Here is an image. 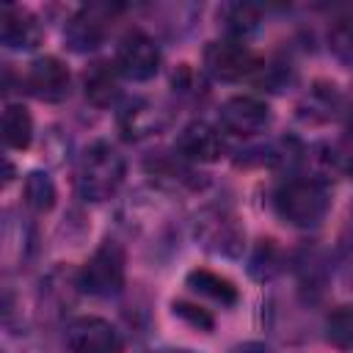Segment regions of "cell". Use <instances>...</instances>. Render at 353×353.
<instances>
[{
    "instance_id": "5bb4252c",
    "label": "cell",
    "mask_w": 353,
    "mask_h": 353,
    "mask_svg": "<svg viewBox=\"0 0 353 353\" xmlns=\"http://www.w3.org/2000/svg\"><path fill=\"white\" fill-rule=\"evenodd\" d=\"M83 94L94 108H110L121 97V74L113 61H91L83 72Z\"/></svg>"
},
{
    "instance_id": "9c48e42d",
    "label": "cell",
    "mask_w": 353,
    "mask_h": 353,
    "mask_svg": "<svg viewBox=\"0 0 353 353\" xmlns=\"http://www.w3.org/2000/svg\"><path fill=\"white\" fill-rule=\"evenodd\" d=\"M270 124V105L254 94L229 97L218 108V127L237 138H251L265 132Z\"/></svg>"
},
{
    "instance_id": "30bf717a",
    "label": "cell",
    "mask_w": 353,
    "mask_h": 353,
    "mask_svg": "<svg viewBox=\"0 0 353 353\" xmlns=\"http://www.w3.org/2000/svg\"><path fill=\"white\" fill-rule=\"evenodd\" d=\"M22 85L41 102H63L72 91V74L66 63L55 55H39L28 63L22 74Z\"/></svg>"
},
{
    "instance_id": "f546056e",
    "label": "cell",
    "mask_w": 353,
    "mask_h": 353,
    "mask_svg": "<svg viewBox=\"0 0 353 353\" xmlns=\"http://www.w3.org/2000/svg\"><path fill=\"white\" fill-rule=\"evenodd\" d=\"M345 168H347V174H350V179H353V157L347 160V165H345Z\"/></svg>"
},
{
    "instance_id": "7a4b0ae2",
    "label": "cell",
    "mask_w": 353,
    "mask_h": 353,
    "mask_svg": "<svg viewBox=\"0 0 353 353\" xmlns=\"http://www.w3.org/2000/svg\"><path fill=\"white\" fill-rule=\"evenodd\" d=\"M124 176H127L124 154L108 141H94L80 154L77 163V174H74L77 196L85 201H108L110 196H116Z\"/></svg>"
},
{
    "instance_id": "52a82bcc",
    "label": "cell",
    "mask_w": 353,
    "mask_h": 353,
    "mask_svg": "<svg viewBox=\"0 0 353 353\" xmlns=\"http://www.w3.org/2000/svg\"><path fill=\"white\" fill-rule=\"evenodd\" d=\"M119 74L124 80L132 83H146L160 72L163 63V52L157 47V41L143 33V30H127L116 47V58H113Z\"/></svg>"
},
{
    "instance_id": "f1b7e54d",
    "label": "cell",
    "mask_w": 353,
    "mask_h": 353,
    "mask_svg": "<svg viewBox=\"0 0 353 353\" xmlns=\"http://www.w3.org/2000/svg\"><path fill=\"white\" fill-rule=\"evenodd\" d=\"M146 353H196L190 347H157V350H146Z\"/></svg>"
},
{
    "instance_id": "4316f807",
    "label": "cell",
    "mask_w": 353,
    "mask_h": 353,
    "mask_svg": "<svg viewBox=\"0 0 353 353\" xmlns=\"http://www.w3.org/2000/svg\"><path fill=\"white\" fill-rule=\"evenodd\" d=\"M339 268H342L345 284L353 290V226H350L347 234L342 237V245H339Z\"/></svg>"
},
{
    "instance_id": "3957f363",
    "label": "cell",
    "mask_w": 353,
    "mask_h": 353,
    "mask_svg": "<svg viewBox=\"0 0 353 353\" xmlns=\"http://www.w3.org/2000/svg\"><path fill=\"white\" fill-rule=\"evenodd\" d=\"M193 237L199 245L218 256H240L245 251V229L240 218L223 204H207L193 218Z\"/></svg>"
},
{
    "instance_id": "603a6c76",
    "label": "cell",
    "mask_w": 353,
    "mask_h": 353,
    "mask_svg": "<svg viewBox=\"0 0 353 353\" xmlns=\"http://www.w3.org/2000/svg\"><path fill=\"white\" fill-rule=\"evenodd\" d=\"M328 50L339 63L353 66V11L334 17L328 25Z\"/></svg>"
},
{
    "instance_id": "ba28073f",
    "label": "cell",
    "mask_w": 353,
    "mask_h": 353,
    "mask_svg": "<svg viewBox=\"0 0 353 353\" xmlns=\"http://www.w3.org/2000/svg\"><path fill=\"white\" fill-rule=\"evenodd\" d=\"M63 342L69 353H124L119 328L97 314H83L66 323Z\"/></svg>"
},
{
    "instance_id": "8992f818",
    "label": "cell",
    "mask_w": 353,
    "mask_h": 353,
    "mask_svg": "<svg viewBox=\"0 0 353 353\" xmlns=\"http://www.w3.org/2000/svg\"><path fill=\"white\" fill-rule=\"evenodd\" d=\"M259 55L245 44L234 39H218L204 47V69L221 83H240L254 80L259 69Z\"/></svg>"
},
{
    "instance_id": "9a60e30c",
    "label": "cell",
    "mask_w": 353,
    "mask_h": 353,
    "mask_svg": "<svg viewBox=\"0 0 353 353\" xmlns=\"http://www.w3.org/2000/svg\"><path fill=\"white\" fill-rule=\"evenodd\" d=\"M218 28L226 39L248 44V39L262 28V8L254 3H223L218 8Z\"/></svg>"
},
{
    "instance_id": "7402d4cb",
    "label": "cell",
    "mask_w": 353,
    "mask_h": 353,
    "mask_svg": "<svg viewBox=\"0 0 353 353\" xmlns=\"http://www.w3.org/2000/svg\"><path fill=\"white\" fill-rule=\"evenodd\" d=\"M325 342L339 350H353V303L334 306L325 317Z\"/></svg>"
},
{
    "instance_id": "8fae6325",
    "label": "cell",
    "mask_w": 353,
    "mask_h": 353,
    "mask_svg": "<svg viewBox=\"0 0 353 353\" xmlns=\"http://www.w3.org/2000/svg\"><path fill=\"white\" fill-rule=\"evenodd\" d=\"M171 113L154 102V99H146V97H138V99H130L121 105L119 110V130L127 141H143L154 132H160L165 124H168Z\"/></svg>"
},
{
    "instance_id": "d4e9b609",
    "label": "cell",
    "mask_w": 353,
    "mask_h": 353,
    "mask_svg": "<svg viewBox=\"0 0 353 353\" xmlns=\"http://www.w3.org/2000/svg\"><path fill=\"white\" fill-rule=\"evenodd\" d=\"M171 312H174L179 320H185L188 325H193L196 331H204V334H210V331L215 328V320H212V314H210L207 309H201V306L190 303V301H174V303H171Z\"/></svg>"
},
{
    "instance_id": "7c38bea8",
    "label": "cell",
    "mask_w": 353,
    "mask_h": 353,
    "mask_svg": "<svg viewBox=\"0 0 353 353\" xmlns=\"http://www.w3.org/2000/svg\"><path fill=\"white\" fill-rule=\"evenodd\" d=\"M174 152L182 160H188L190 165L215 163L223 154V138H221L218 127H212L207 121H190L179 130V135L174 141Z\"/></svg>"
},
{
    "instance_id": "cb8c5ba5",
    "label": "cell",
    "mask_w": 353,
    "mask_h": 353,
    "mask_svg": "<svg viewBox=\"0 0 353 353\" xmlns=\"http://www.w3.org/2000/svg\"><path fill=\"white\" fill-rule=\"evenodd\" d=\"M342 108V97L336 91V85H328V83H317L314 88H309L306 94V102L301 105L303 116L309 119H331L336 110Z\"/></svg>"
},
{
    "instance_id": "44dd1931",
    "label": "cell",
    "mask_w": 353,
    "mask_h": 353,
    "mask_svg": "<svg viewBox=\"0 0 353 353\" xmlns=\"http://www.w3.org/2000/svg\"><path fill=\"white\" fill-rule=\"evenodd\" d=\"M284 268V254L281 248L276 245V240H259L251 251V259H248V273L256 279V281H270L279 270Z\"/></svg>"
},
{
    "instance_id": "277c9868",
    "label": "cell",
    "mask_w": 353,
    "mask_h": 353,
    "mask_svg": "<svg viewBox=\"0 0 353 353\" xmlns=\"http://www.w3.org/2000/svg\"><path fill=\"white\" fill-rule=\"evenodd\" d=\"M80 290L94 298H113L127 281V254L119 240H102L77 270Z\"/></svg>"
},
{
    "instance_id": "4fadbf2b",
    "label": "cell",
    "mask_w": 353,
    "mask_h": 353,
    "mask_svg": "<svg viewBox=\"0 0 353 353\" xmlns=\"http://www.w3.org/2000/svg\"><path fill=\"white\" fill-rule=\"evenodd\" d=\"M44 39V28L39 22V17L22 6H3V17H0V41L8 50L17 52H28L36 50Z\"/></svg>"
},
{
    "instance_id": "2e32d148",
    "label": "cell",
    "mask_w": 353,
    "mask_h": 353,
    "mask_svg": "<svg viewBox=\"0 0 353 353\" xmlns=\"http://www.w3.org/2000/svg\"><path fill=\"white\" fill-rule=\"evenodd\" d=\"M146 171L157 179V182H163V185H168V188H199L201 182H199V174L193 171V165L188 163V160H182L176 152L174 154H152L149 157V163H146Z\"/></svg>"
},
{
    "instance_id": "e0dca14e",
    "label": "cell",
    "mask_w": 353,
    "mask_h": 353,
    "mask_svg": "<svg viewBox=\"0 0 353 353\" xmlns=\"http://www.w3.org/2000/svg\"><path fill=\"white\" fill-rule=\"evenodd\" d=\"M185 281H188L190 290H196L199 295H207V298L218 301L221 306H234L237 298H240L237 287H234L226 276H221V273H215V270H207V268L190 270Z\"/></svg>"
},
{
    "instance_id": "d6986e66",
    "label": "cell",
    "mask_w": 353,
    "mask_h": 353,
    "mask_svg": "<svg viewBox=\"0 0 353 353\" xmlns=\"http://www.w3.org/2000/svg\"><path fill=\"white\" fill-rule=\"evenodd\" d=\"M3 141L8 149H28L33 141V116L22 102H8L3 110Z\"/></svg>"
},
{
    "instance_id": "5b68a950",
    "label": "cell",
    "mask_w": 353,
    "mask_h": 353,
    "mask_svg": "<svg viewBox=\"0 0 353 353\" xmlns=\"http://www.w3.org/2000/svg\"><path fill=\"white\" fill-rule=\"evenodd\" d=\"M121 11V6H108V3H91L80 6L77 11L69 14L63 22V41L72 52H97L110 30L113 17Z\"/></svg>"
},
{
    "instance_id": "ac0fdd59",
    "label": "cell",
    "mask_w": 353,
    "mask_h": 353,
    "mask_svg": "<svg viewBox=\"0 0 353 353\" xmlns=\"http://www.w3.org/2000/svg\"><path fill=\"white\" fill-rule=\"evenodd\" d=\"M77 292H83L77 273L63 270V268H55V270L41 281V301H44L52 312H63L66 306H72Z\"/></svg>"
},
{
    "instance_id": "ffe728a7",
    "label": "cell",
    "mask_w": 353,
    "mask_h": 353,
    "mask_svg": "<svg viewBox=\"0 0 353 353\" xmlns=\"http://www.w3.org/2000/svg\"><path fill=\"white\" fill-rule=\"evenodd\" d=\"M22 199L33 212H50L55 207V199H58L52 176L47 171H41V168L28 171L25 182H22Z\"/></svg>"
},
{
    "instance_id": "83f0119b",
    "label": "cell",
    "mask_w": 353,
    "mask_h": 353,
    "mask_svg": "<svg viewBox=\"0 0 353 353\" xmlns=\"http://www.w3.org/2000/svg\"><path fill=\"white\" fill-rule=\"evenodd\" d=\"M232 353H270V347L265 342H243V345L232 347Z\"/></svg>"
},
{
    "instance_id": "484cf974",
    "label": "cell",
    "mask_w": 353,
    "mask_h": 353,
    "mask_svg": "<svg viewBox=\"0 0 353 353\" xmlns=\"http://www.w3.org/2000/svg\"><path fill=\"white\" fill-rule=\"evenodd\" d=\"M171 85H174V94H179L182 99H199V94L204 91V88H201V77H199L188 63H182V66L171 74Z\"/></svg>"
},
{
    "instance_id": "6da1fadb",
    "label": "cell",
    "mask_w": 353,
    "mask_h": 353,
    "mask_svg": "<svg viewBox=\"0 0 353 353\" xmlns=\"http://www.w3.org/2000/svg\"><path fill=\"white\" fill-rule=\"evenodd\" d=\"M279 218L295 229H314L328 212V182L317 174H290L273 193Z\"/></svg>"
}]
</instances>
